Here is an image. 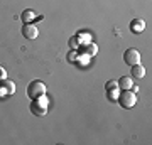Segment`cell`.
<instances>
[{
	"instance_id": "cell-6",
	"label": "cell",
	"mask_w": 152,
	"mask_h": 145,
	"mask_svg": "<svg viewBox=\"0 0 152 145\" xmlns=\"http://www.w3.org/2000/svg\"><path fill=\"white\" fill-rule=\"evenodd\" d=\"M0 88L7 93V96H10V95L15 93V85H14V81H9L7 78L5 79H0Z\"/></svg>"
},
{
	"instance_id": "cell-15",
	"label": "cell",
	"mask_w": 152,
	"mask_h": 145,
	"mask_svg": "<svg viewBox=\"0 0 152 145\" xmlns=\"http://www.w3.org/2000/svg\"><path fill=\"white\" fill-rule=\"evenodd\" d=\"M76 58H78V52H75V51H71L69 56H68V61H71V63H75Z\"/></svg>"
},
{
	"instance_id": "cell-4",
	"label": "cell",
	"mask_w": 152,
	"mask_h": 145,
	"mask_svg": "<svg viewBox=\"0 0 152 145\" xmlns=\"http://www.w3.org/2000/svg\"><path fill=\"white\" fill-rule=\"evenodd\" d=\"M124 61L127 63L129 66H135V64H139L140 63V52L137 51V49H127L125 51V54H124Z\"/></svg>"
},
{
	"instance_id": "cell-5",
	"label": "cell",
	"mask_w": 152,
	"mask_h": 145,
	"mask_svg": "<svg viewBox=\"0 0 152 145\" xmlns=\"http://www.w3.org/2000/svg\"><path fill=\"white\" fill-rule=\"evenodd\" d=\"M39 34V29L34 24H24V27H22V36L27 39V41H34V39L37 37Z\"/></svg>"
},
{
	"instance_id": "cell-9",
	"label": "cell",
	"mask_w": 152,
	"mask_h": 145,
	"mask_svg": "<svg viewBox=\"0 0 152 145\" xmlns=\"http://www.w3.org/2000/svg\"><path fill=\"white\" fill-rule=\"evenodd\" d=\"M34 19H42V17L37 15V14L34 10H31V9L22 12V20H24V24H31V20H34Z\"/></svg>"
},
{
	"instance_id": "cell-7",
	"label": "cell",
	"mask_w": 152,
	"mask_h": 145,
	"mask_svg": "<svg viewBox=\"0 0 152 145\" xmlns=\"http://www.w3.org/2000/svg\"><path fill=\"white\" fill-rule=\"evenodd\" d=\"M144 29H145V22L142 20V19H134V20L130 22V31L134 34L144 32Z\"/></svg>"
},
{
	"instance_id": "cell-14",
	"label": "cell",
	"mask_w": 152,
	"mask_h": 145,
	"mask_svg": "<svg viewBox=\"0 0 152 145\" xmlns=\"http://www.w3.org/2000/svg\"><path fill=\"white\" fill-rule=\"evenodd\" d=\"M69 44H71V47H73V49H76L78 46H80V41H78V37H71Z\"/></svg>"
},
{
	"instance_id": "cell-1",
	"label": "cell",
	"mask_w": 152,
	"mask_h": 145,
	"mask_svg": "<svg viewBox=\"0 0 152 145\" xmlns=\"http://www.w3.org/2000/svg\"><path fill=\"white\" fill-rule=\"evenodd\" d=\"M46 95V85H44L42 81L39 79H34L29 83L27 86V96L31 98V100H36V98H41Z\"/></svg>"
},
{
	"instance_id": "cell-12",
	"label": "cell",
	"mask_w": 152,
	"mask_h": 145,
	"mask_svg": "<svg viewBox=\"0 0 152 145\" xmlns=\"http://www.w3.org/2000/svg\"><path fill=\"white\" fill-rule=\"evenodd\" d=\"M118 88H117V90H110V91H107V95H108V98L110 100H112V101H115V100H117V98H118Z\"/></svg>"
},
{
	"instance_id": "cell-3",
	"label": "cell",
	"mask_w": 152,
	"mask_h": 145,
	"mask_svg": "<svg viewBox=\"0 0 152 145\" xmlns=\"http://www.w3.org/2000/svg\"><path fill=\"white\" fill-rule=\"evenodd\" d=\"M31 111L36 115V117H44L48 113V103H46V96H41V98H36L32 100L31 103Z\"/></svg>"
},
{
	"instance_id": "cell-13",
	"label": "cell",
	"mask_w": 152,
	"mask_h": 145,
	"mask_svg": "<svg viewBox=\"0 0 152 145\" xmlns=\"http://www.w3.org/2000/svg\"><path fill=\"white\" fill-rule=\"evenodd\" d=\"M117 88H118V85H117L115 81H108V83L105 85V90H107V91H110V90H117Z\"/></svg>"
},
{
	"instance_id": "cell-10",
	"label": "cell",
	"mask_w": 152,
	"mask_h": 145,
	"mask_svg": "<svg viewBox=\"0 0 152 145\" xmlns=\"http://www.w3.org/2000/svg\"><path fill=\"white\" fill-rule=\"evenodd\" d=\"M117 85H118V88H122V90H130L132 86H134V83H132V76H122Z\"/></svg>"
},
{
	"instance_id": "cell-16",
	"label": "cell",
	"mask_w": 152,
	"mask_h": 145,
	"mask_svg": "<svg viewBox=\"0 0 152 145\" xmlns=\"http://www.w3.org/2000/svg\"><path fill=\"white\" fill-rule=\"evenodd\" d=\"M5 78H7V71L0 66V79H5Z\"/></svg>"
},
{
	"instance_id": "cell-11",
	"label": "cell",
	"mask_w": 152,
	"mask_h": 145,
	"mask_svg": "<svg viewBox=\"0 0 152 145\" xmlns=\"http://www.w3.org/2000/svg\"><path fill=\"white\" fill-rule=\"evenodd\" d=\"M96 52H98L96 44H93V42H86V44H85V47H83V54H86L88 58H90V56H95Z\"/></svg>"
},
{
	"instance_id": "cell-2",
	"label": "cell",
	"mask_w": 152,
	"mask_h": 145,
	"mask_svg": "<svg viewBox=\"0 0 152 145\" xmlns=\"http://www.w3.org/2000/svg\"><path fill=\"white\" fill-rule=\"evenodd\" d=\"M117 101L120 103L122 108H134L137 103V96L135 93H132L130 90H122V93H118Z\"/></svg>"
},
{
	"instance_id": "cell-8",
	"label": "cell",
	"mask_w": 152,
	"mask_h": 145,
	"mask_svg": "<svg viewBox=\"0 0 152 145\" xmlns=\"http://www.w3.org/2000/svg\"><path fill=\"white\" fill-rule=\"evenodd\" d=\"M144 74H145V69H144V66H140V63L135 64V66H130V76L132 78L140 79V78H144Z\"/></svg>"
}]
</instances>
